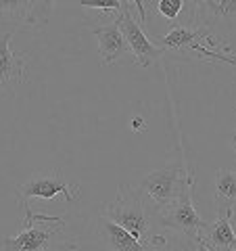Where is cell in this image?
<instances>
[{"instance_id": "obj_17", "label": "cell", "mask_w": 236, "mask_h": 251, "mask_svg": "<svg viewBox=\"0 0 236 251\" xmlns=\"http://www.w3.org/2000/svg\"><path fill=\"white\" fill-rule=\"evenodd\" d=\"M82 9H90V11H98L103 15H119L123 0H80Z\"/></svg>"}, {"instance_id": "obj_15", "label": "cell", "mask_w": 236, "mask_h": 251, "mask_svg": "<svg viewBox=\"0 0 236 251\" xmlns=\"http://www.w3.org/2000/svg\"><path fill=\"white\" fill-rule=\"evenodd\" d=\"M54 6H57V0H31L25 23H29V25H38V27L46 25V23L50 21L52 13H54Z\"/></svg>"}, {"instance_id": "obj_6", "label": "cell", "mask_w": 236, "mask_h": 251, "mask_svg": "<svg viewBox=\"0 0 236 251\" xmlns=\"http://www.w3.org/2000/svg\"><path fill=\"white\" fill-rule=\"evenodd\" d=\"M117 23H119L121 34H123L125 42H128V46H130V52H132L134 61H136L140 67H151L157 59H161L165 54L163 46H157L151 38L146 36L142 23H140L138 19H134L130 4L123 2L119 15H117Z\"/></svg>"}, {"instance_id": "obj_2", "label": "cell", "mask_w": 236, "mask_h": 251, "mask_svg": "<svg viewBox=\"0 0 236 251\" xmlns=\"http://www.w3.org/2000/svg\"><path fill=\"white\" fill-rule=\"evenodd\" d=\"M196 27L209 31L211 46H222L228 54H236V0H194Z\"/></svg>"}, {"instance_id": "obj_11", "label": "cell", "mask_w": 236, "mask_h": 251, "mask_svg": "<svg viewBox=\"0 0 236 251\" xmlns=\"http://www.w3.org/2000/svg\"><path fill=\"white\" fill-rule=\"evenodd\" d=\"M201 247L209 251H236L234 211H217V220L203 230Z\"/></svg>"}, {"instance_id": "obj_4", "label": "cell", "mask_w": 236, "mask_h": 251, "mask_svg": "<svg viewBox=\"0 0 236 251\" xmlns=\"http://www.w3.org/2000/svg\"><path fill=\"white\" fill-rule=\"evenodd\" d=\"M107 218H111L113 222L123 226L130 234H134L140 245L144 247V241L151 237V218L146 214L144 201H142V191L134 188L130 184H123L117 193V197L103 209Z\"/></svg>"}, {"instance_id": "obj_12", "label": "cell", "mask_w": 236, "mask_h": 251, "mask_svg": "<svg viewBox=\"0 0 236 251\" xmlns=\"http://www.w3.org/2000/svg\"><path fill=\"white\" fill-rule=\"evenodd\" d=\"M94 228H96V241L100 247L113 251H144V247L140 245V241L134 234H130L123 226L113 222L105 214H98Z\"/></svg>"}, {"instance_id": "obj_10", "label": "cell", "mask_w": 236, "mask_h": 251, "mask_svg": "<svg viewBox=\"0 0 236 251\" xmlns=\"http://www.w3.org/2000/svg\"><path fill=\"white\" fill-rule=\"evenodd\" d=\"M92 34L96 36V40H98L100 65H111V63H117V61L125 59L128 54H132L117 19L113 23H107V25L92 27Z\"/></svg>"}, {"instance_id": "obj_21", "label": "cell", "mask_w": 236, "mask_h": 251, "mask_svg": "<svg viewBox=\"0 0 236 251\" xmlns=\"http://www.w3.org/2000/svg\"><path fill=\"white\" fill-rule=\"evenodd\" d=\"M230 145H232V147H234V149H236V132H234V134H232V136H230Z\"/></svg>"}, {"instance_id": "obj_18", "label": "cell", "mask_w": 236, "mask_h": 251, "mask_svg": "<svg viewBox=\"0 0 236 251\" xmlns=\"http://www.w3.org/2000/svg\"><path fill=\"white\" fill-rule=\"evenodd\" d=\"M190 49H192L194 52H199V54L219 59V61L228 63V65H234V67H236V54H222V52H217L215 49H205V46H199V44H190Z\"/></svg>"}, {"instance_id": "obj_5", "label": "cell", "mask_w": 236, "mask_h": 251, "mask_svg": "<svg viewBox=\"0 0 236 251\" xmlns=\"http://www.w3.org/2000/svg\"><path fill=\"white\" fill-rule=\"evenodd\" d=\"M192 186H194V176L186 170V163L174 161L165 168L148 172L142 184H140V191L148 195L157 207H161L165 203L178 199L180 195H184Z\"/></svg>"}, {"instance_id": "obj_22", "label": "cell", "mask_w": 236, "mask_h": 251, "mask_svg": "<svg viewBox=\"0 0 236 251\" xmlns=\"http://www.w3.org/2000/svg\"><path fill=\"white\" fill-rule=\"evenodd\" d=\"M234 113H236V107H234Z\"/></svg>"}, {"instance_id": "obj_14", "label": "cell", "mask_w": 236, "mask_h": 251, "mask_svg": "<svg viewBox=\"0 0 236 251\" xmlns=\"http://www.w3.org/2000/svg\"><path fill=\"white\" fill-rule=\"evenodd\" d=\"M215 207V211H236V170H217Z\"/></svg>"}, {"instance_id": "obj_8", "label": "cell", "mask_w": 236, "mask_h": 251, "mask_svg": "<svg viewBox=\"0 0 236 251\" xmlns=\"http://www.w3.org/2000/svg\"><path fill=\"white\" fill-rule=\"evenodd\" d=\"M65 220H54V222H36L23 226V230L17 237H6L0 247L9 251H44L52 247L54 237L61 232Z\"/></svg>"}, {"instance_id": "obj_1", "label": "cell", "mask_w": 236, "mask_h": 251, "mask_svg": "<svg viewBox=\"0 0 236 251\" xmlns=\"http://www.w3.org/2000/svg\"><path fill=\"white\" fill-rule=\"evenodd\" d=\"M57 195H61L65 201L73 203L82 197V186L67 182L65 176H63L59 170L36 174L34 178H29L27 182L17 186V203L23 211V226L42 222V220L44 222L63 220V218H54V216H46V214H36L29 205V201H34V199H52V197H57Z\"/></svg>"}, {"instance_id": "obj_20", "label": "cell", "mask_w": 236, "mask_h": 251, "mask_svg": "<svg viewBox=\"0 0 236 251\" xmlns=\"http://www.w3.org/2000/svg\"><path fill=\"white\" fill-rule=\"evenodd\" d=\"M144 126H146L144 117H140V115L132 117V130H134V132H142V130H144Z\"/></svg>"}, {"instance_id": "obj_16", "label": "cell", "mask_w": 236, "mask_h": 251, "mask_svg": "<svg viewBox=\"0 0 236 251\" xmlns=\"http://www.w3.org/2000/svg\"><path fill=\"white\" fill-rule=\"evenodd\" d=\"M31 0H0V17L13 21H25Z\"/></svg>"}, {"instance_id": "obj_3", "label": "cell", "mask_w": 236, "mask_h": 251, "mask_svg": "<svg viewBox=\"0 0 236 251\" xmlns=\"http://www.w3.org/2000/svg\"><path fill=\"white\" fill-rule=\"evenodd\" d=\"M192 188H188L184 195H180L171 203L157 207V216H159V222L167 232H171L178 239H184L186 243H192L194 249H203L201 237L209 222H205L196 214L192 205Z\"/></svg>"}, {"instance_id": "obj_9", "label": "cell", "mask_w": 236, "mask_h": 251, "mask_svg": "<svg viewBox=\"0 0 236 251\" xmlns=\"http://www.w3.org/2000/svg\"><path fill=\"white\" fill-rule=\"evenodd\" d=\"M13 31L0 34V97L9 94L25 80V54H17L11 50Z\"/></svg>"}, {"instance_id": "obj_13", "label": "cell", "mask_w": 236, "mask_h": 251, "mask_svg": "<svg viewBox=\"0 0 236 251\" xmlns=\"http://www.w3.org/2000/svg\"><path fill=\"white\" fill-rule=\"evenodd\" d=\"M194 40H209V31L203 27L178 25V27H171L167 34H161L159 38H155V42H159L165 50H180L184 46L194 44Z\"/></svg>"}, {"instance_id": "obj_19", "label": "cell", "mask_w": 236, "mask_h": 251, "mask_svg": "<svg viewBox=\"0 0 236 251\" xmlns=\"http://www.w3.org/2000/svg\"><path fill=\"white\" fill-rule=\"evenodd\" d=\"M130 2H132V4H136V11H138V21H140V23H142V25H144V23H146V11H144V2H142V0H130Z\"/></svg>"}, {"instance_id": "obj_7", "label": "cell", "mask_w": 236, "mask_h": 251, "mask_svg": "<svg viewBox=\"0 0 236 251\" xmlns=\"http://www.w3.org/2000/svg\"><path fill=\"white\" fill-rule=\"evenodd\" d=\"M146 11V23H165L167 31L171 27L186 25L196 27V6L194 0H142Z\"/></svg>"}]
</instances>
